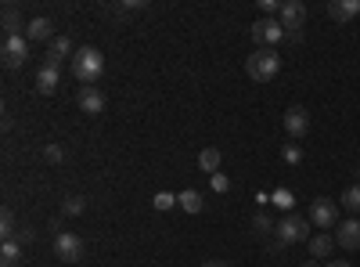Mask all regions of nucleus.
I'll use <instances>...</instances> for the list:
<instances>
[{
    "label": "nucleus",
    "instance_id": "f257e3e1",
    "mask_svg": "<svg viewBox=\"0 0 360 267\" xmlns=\"http://www.w3.org/2000/svg\"><path fill=\"white\" fill-rule=\"evenodd\" d=\"M72 73H76V79L83 87H94L97 79L104 76V54L97 51V47H79L76 54H72Z\"/></svg>",
    "mask_w": 360,
    "mask_h": 267
},
{
    "label": "nucleus",
    "instance_id": "f03ea898",
    "mask_svg": "<svg viewBox=\"0 0 360 267\" xmlns=\"http://www.w3.org/2000/svg\"><path fill=\"white\" fill-rule=\"evenodd\" d=\"M245 73L256 79V84H270L274 76L281 73V54L274 51V47H260V51H252L249 61H245Z\"/></svg>",
    "mask_w": 360,
    "mask_h": 267
},
{
    "label": "nucleus",
    "instance_id": "7ed1b4c3",
    "mask_svg": "<svg viewBox=\"0 0 360 267\" xmlns=\"http://www.w3.org/2000/svg\"><path fill=\"white\" fill-rule=\"evenodd\" d=\"M278 245L285 250V245H295V242H310V217H285L281 224H278Z\"/></svg>",
    "mask_w": 360,
    "mask_h": 267
},
{
    "label": "nucleus",
    "instance_id": "20e7f679",
    "mask_svg": "<svg viewBox=\"0 0 360 267\" xmlns=\"http://www.w3.org/2000/svg\"><path fill=\"white\" fill-rule=\"evenodd\" d=\"M29 61V40L22 33H8L4 36V66L8 69H22Z\"/></svg>",
    "mask_w": 360,
    "mask_h": 267
},
{
    "label": "nucleus",
    "instance_id": "39448f33",
    "mask_svg": "<svg viewBox=\"0 0 360 267\" xmlns=\"http://www.w3.org/2000/svg\"><path fill=\"white\" fill-rule=\"evenodd\" d=\"M310 224L331 231L335 224H338V206H335L331 199H313V202H310Z\"/></svg>",
    "mask_w": 360,
    "mask_h": 267
},
{
    "label": "nucleus",
    "instance_id": "423d86ee",
    "mask_svg": "<svg viewBox=\"0 0 360 267\" xmlns=\"http://www.w3.org/2000/svg\"><path fill=\"white\" fill-rule=\"evenodd\" d=\"M252 40L256 44H263V47H270V44H278V40L285 36V26L278 22V18H260V22H252Z\"/></svg>",
    "mask_w": 360,
    "mask_h": 267
},
{
    "label": "nucleus",
    "instance_id": "0eeeda50",
    "mask_svg": "<svg viewBox=\"0 0 360 267\" xmlns=\"http://www.w3.org/2000/svg\"><path fill=\"white\" fill-rule=\"evenodd\" d=\"M54 257L65 260V264H76V260L83 257V238L72 235V231H61V235L54 238Z\"/></svg>",
    "mask_w": 360,
    "mask_h": 267
},
{
    "label": "nucleus",
    "instance_id": "6e6552de",
    "mask_svg": "<svg viewBox=\"0 0 360 267\" xmlns=\"http://www.w3.org/2000/svg\"><path fill=\"white\" fill-rule=\"evenodd\" d=\"M278 22L285 26V33H299L303 22H306V4H299V0H288V4H281Z\"/></svg>",
    "mask_w": 360,
    "mask_h": 267
},
{
    "label": "nucleus",
    "instance_id": "1a4fd4ad",
    "mask_svg": "<svg viewBox=\"0 0 360 267\" xmlns=\"http://www.w3.org/2000/svg\"><path fill=\"white\" fill-rule=\"evenodd\" d=\"M281 123H285L288 137H303V134H310V112H306L303 105H292V109L281 116Z\"/></svg>",
    "mask_w": 360,
    "mask_h": 267
},
{
    "label": "nucleus",
    "instance_id": "9d476101",
    "mask_svg": "<svg viewBox=\"0 0 360 267\" xmlns=\"http://www.w3.org/2000/svg\"><path fill=\"white\" fill-rule=\"evenodd\" d=\"M76 105H79V112H87V116H101L104 112V94L97 87H79Z\"/></svg>",
    "mask_w": 360,
    "mask_h": 267
},
{
    "label": "nucleus",
    "instance_id": "9b49d317",
    "mask_svg": "<svg viewBox=\"0 0 360 267\" xmlns=\"http://www.w3.org/2000/svg\"><path fill=\"white\" fill-rule=\"evenodd\" d=\"M335 242L343 245V250L357 253V250H360V220H346V224H338V231H335Z\"/></svg>",
    "mask_w": 360,
    "mask_h": 267
},
{
    "label": "nucleus",
    "instance_id": "f8f14e48",
    "mask_svg": "<svg viewBox=\"0 0 360 267\" xmlns=\"http://www.w3.org/2000/svg\"><path fill=\"white\" fill-rule=\"evenodd\" d=\"M76 51H72V40L69 36H54L51 40V47H47V66H61L65 58H72Z\"/></svg>",
    "mask_w": 360,
    "mask_h": 267
},
{
    "label": "nucleus",
    "instance_id": "ddd939ff",
    "mask_svg": "<svg viewBox=\"0 0 360 267\" xmlns=\"http://www.w3.org/2000/svg\"><path fill=\"white\" fill-rule=\"evenodd\" d=\"M328 15L335 18V22H350V18L360 15V0H331V4H328Z\"/></svg>",
    "mask_w": 360,
    "mask_h": 267
},
{
    "label": "nucleus",
    "instance_id": "4468645a",
    "mask_svg": "<svg viewBox=\"0 0 360 267\" xmlns=\"http://www.w3.org/2000/svg\"><path fill=\"white\" fill-rule=\"evenodd\" d=\"M58 66H47V61H44V66H40V73H36V91L40 94H54L58 91Z\"/></svg>",
    "mask_w": 360,
    "mask_h": 267
},
{
    "label": "nucleus",
    "instance_id": "2eb2a0df",
    "mask_svg": "<svg viewBox=\"0 0 360 267\" xmlns=\"http://www.w3.org/2000/svg\"><path fill=\"white\" fill-rule=\"evenodd\" d=\"M220 167H224V155H220V148H202L198 152V170L202 174H220Z\"/></svg>",
    "mask_w": 360,
    "mask_h": 267
},
{
    "label": "nucleus",
    "instance_id": "dca6fc26",
    "mask_svg": "<svg viewBox=\"0 0 360 267\" xmlns=\"http://www.w3.org/2000/svg\"><path fill=\"white\" fill-rule=\"evenodd\" d=\"M51 29H54L51 18H33V22L26 26V40H47V44H51V40H54Z\"/></svg>",
    "mask_w": 360,
    "mask_h": 267
},
{
    "label": "nucleus",
    "instance_id": "f3484780",
    "mask_svg": "<svg viewBox=\"0 0 360 267\" xmlns=\"http://www.w3.org/2000/svg\"><path fill=\"white\" fill-rule=\"evenodd\" d=\"M331 250H335V238H331V235H313V238H310V257H313V260L331 257Z\"/></svg>",
    "mask_w": 360,
    "mask_h": 267
},
{
    "label": "nucleus",
    "instance_id": "a211bd4d",
    "mask_svg": "<svg viewBox=\"0 0 360 267\" xmlns=\"http://www.w3.org/2000/svg\"><path fill=\"white\" fill-rule=\"evenodd\" d=\"M18 264H22V245L4 242V245H0V267H18Z\"/></svg>",
    "mask_w": 360,
    "mask_h": 267
},
{
    "label": "nucleus",
    "instance_id": "6ab92c4d",
    "mask_svg": "<svg viewBox=\"0 0 360 267\" xmlns=\"http://www.w3.org/2000/svg\"><path fill=\"white\" fill-rule=\"evenodd\" d=\"M177 206H180L184 213H202L205 202H202V195H198V192H180V195H177Z\"/></svg>",
    "mask_w": 360,
    "mask_h": 267
},
{
    "label": "nucleus",
    "instance_id": "aec40b11",
    "mask_svg": "<svg viewBox=\"0 0 360 267\" xmlns=\"http://www.w3.org/2000/svg\"><path fill=\"white\" fill-rule=\"evenodd\" d=\"M270 231H278V224H274L267 213H256V217H252V235H256V238H267Z\"/></svg>",
    "mask_w": 360,
    "mask_h": 267
},
{
    "label": "nucleus",
    "instance_id": "412c9836",
    "mask_svg": "<svg viewBox=\"0 0 360 267\" xmlns=\"http://www.w3.org/2000/svg\"><path fill=\"white\" fill-rule=\"evenodd\" d=\"M83 210H87V199H83V195H69L65 202H61V213H65V217H79Z\"/></svg>",
    "mask_w": 360,
    "mask_h": 267
},
{
    "label": "nucleus",
    "instance_id": "4be33fe9",
    "mask_svg": "<svg viewBox=\"0 0 360 267\" xmlns=\"http://www.w3.org/2000/svg\"><path fill=\"white\" fill-rule=\"evenodd\" d=\"M0 235H4V242H15V235H18V228H15V213H11V210L0 213Z\"/></svg>",
    "mask_w": 360,
    "mask_h": 267
},
{
    "label": "nucleus",
    "instance_id": "5701e85b",
    "mask_svg": "<svg viewBox=\"0 0 360 267\" xmlns=\"http://www.w3.org/2000/svg\"><path fill=\"white\" fill-rule=\"evenodd\" d=\"M343 206H346L350 213H360V184H353V188L343 192Z\"/></svg>",
    "mask_w": 360,
    "mask_h": 267
},
{
    "label": "nucleus",
    "instance_id": "b1692460",
    "mask_svg": "<svg viewBox=\"0 0 360 267\" xmlns=\"http://www.w3.org/2000/svg\"><path fill=\"white\" fill-rule=\"evenodd\" d=\"M152 206H155L159 213H166V210H173V206H177V195H169V192H159V195L152 199Z\"/></svg>",
    "mask_w": 360,
    "mask_h": 267
},
{
    "label": "nucleus",
    "instance_id": "393cba45",
    "mask_svg": "<svg viewBox=\"0 0 360 267\" xmlns=\"http://www.w3.org/2000/svg\"><path fill=\"white\" fill-rule=\"evenodd\" d=\"M281 155H285L288 167H299V162H303V148H299V145H285V148H281Z\"/></svg>",
    "mask_w": 360,
    "mask_h": 267
},
{
    "label": "nucleus",
    "instance_id": "a878e982",
    "mask_svg": "<svg viewBox=\"0 0 360 267\" xmlns=\"http://www.w3.org/2000/svg\"><path fill=\"white\" fill-rule=\"evenodd\" d=\"M274 206L292 210V206H295V202H292V192H288V188H278V192H274Z\"/></svg>",
    "mask_w": 360,
    "mask_h": 267
},
{
    "label": "nucleus",
    "instance_id": "bb28decb",
    "mask_svg": "<svg viewBox=\"0 0 360 267\" xmlns=\"http://www.w3.org/2000/svg\"><path fill=\"white\" fill-rule=\"evenodd\" d=\"M4 29H8V33L18 29V11H15V8H4Z\"/></svg>",
    "mask_w": 360,
    "mask_h": 267
},
{
    "label": "nucleus",
    "instance_id": "cd10ccee",
    "mask_svg": "<svg viewBox=\"0 0 360 267\" xmlns=\"http://www.w3.org/2000/svg\"><path fill=\"white\" fill-rule=\"evenodd\" d=\"M44 159H47V162H61V159H65V152H61L58 145H47V148H44Z\"/></svg>",
    "mask_w": 360,
    "mask_h": 267
},
{
    "label": "nucleus",
    "instance_id": "c85d7f7f",
    "mask_svg": "<svg viewBox=\"0 0 360 267\" xmlns=\"http://www.w3.org/2000/svg\"><path fill=\"white\" fill-rule=\"evenodd\" d=\"M227 188H230V181H227V174H213V192H220V195H224Z\"/></svg>",
    "mask_w": 360,
    "mask_h": 267
},
{
    "label": "nucleus",
    "instance_id": "c756f323",
    "mask_svg": "<svg viewBox=\"0 0 360 267\" xmlns=\"http://www.w3.org/2000/svg\"><path fill=\"white\" fill-rule=\"evenodd\" d=\"M260 11H263L267 18H270L274 11H278V15H281V4H278V0H260Z\"/></svg>",
    "mask_w": 360,
    "mask_h": 267
},
{
    "label": "nucleus",
    "instance_id": "7c9ffc66",
    "mask_svg": "<svg viewBox=\"0 0 360 267\" xmlns=\"http://www.w3.org/2000/svg\"><path fill=\"white\" fill-rule=\"evenodd\" d=\"M15 242H18V245H22V242H33V228H18Z\"/></svg>",
    "mask_w": 360,
    "mask_h": 267
},
{
    "label": "nucleus",
    "instance_id": "2f4dec72",
    "mask_svg": "<svg viewBox=\"0 0 360 267\" xmlns=\"http://www.w3.org/2000/svg\"><path fill=\"white\" fill-rule=\"evenodd\" d=\"M202 267H227V264H224V260H205Z\"/></svg>",
    "mask_w": 360,
    "mask_h": 267
},
{
    "label": "nucleus",
    "instance_id": "473e14b6",
    "mask_svg": "<svg viewBox=\"0 0 360 267\" xmlns=\"http://www.w3.org/2000/svg\"><path fill=\"white\" fill-rule=\"evenodd\" d=\"M328 267H350V264H346V260H331Z\"/></svg>",
    "mask_w": 360,
    "mask_h": 267
},
{
    "label": "nucleus",
    "instance_id": "72a5a7b5",
    "mask_svg": "<svg viewBox=\"0 0 360 267\" xmlns=\"http://www.w3.org/2000/svg\"><path fill=\"white\" fill-rule=\"evenodd\" d=\"M303 267H317V260H303Z\"/></svg>",
    "mask_w": 360,
    "mask_h": 267
},
{
    "label": "nucleus",
    "instance_id": "f704fd0d",
    "mask_svg": "<svg viewBox=\"0 0 360 267\" xmlns=\"http://www.w3.org/2000/svg\"><path fill=\"white\" fill-rule=\"evenodd\" d=\"M357 177H360V170H357Z\"/></svg>",
    "mask_w": 360,
    "mask_h": 267
}]
</instances>
